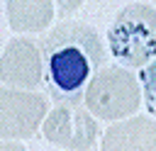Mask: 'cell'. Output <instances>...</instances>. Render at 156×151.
Masks as SVG:
<instances>
[{"label": "cell", "mask_w": 156, "mask_h": 151, "mask_svg": "<svg viewBox=\"0 0 156 151\" xmlns=\"http://www.w3.org/2000/svg\"><path fill=\"white\" fill-rule=\"evenodd\" d=\"M107 46L124 68H144L156 58V10L144 2L122 7L107 29Z\"/></svg>", "instance_id": "obj_2"}, {"label": "cell", "mask_w": 156, "mask_h": 151, "mask_svg": "<svg viewBox=\"0 0 156 151\" xmlns=\"http://www.w3.org/2000/svg\"><path fill=\"white\" fill-rule=\"evenodd\" d=\"M56 2H58V10L63 15H71V12H76L83 5V0H56Z\"/></svg>", "instance_id": "obj_10"}, {"label": "cell", "mask_w": 156, "mask_h": 151, "mask_svg": "<svg viewBox=\"0 0 156 151\" xmlns=\"http://www.w3.org/2000/svg\"><path fill=\"white\" fill-rule=\"evenodd\" d=\"M0 151H27L20 141H12V139H0Z\"/></svg>", "instance_id": "obj_11"}, {"label": "cell", "mask_w": 156, "mask_h": 151, "mask_svg": "<svg viewBox=\"0 0 156 151\" xmlns=\"http://www.w3.org/2000/svg\"><path fill=\"white\" fill-rule=\"evenodd\" d=\"M102 151H156V119L134 114L110 124L102 134Z\"/></svg>", "instance_id": "obj_7"}, {"label": "cell", "mask_w": 156, "mask_h": 151, "mask_svg": "<svg viewBox=\"0 0 156 151\" xmlns=\"http://www.w3.org/2000/svg\"><path fill=\"white\" fill-rule=\"evenodd\" d=\"M139 83H141V100L146 110L156 117V58L139 71Z\"/></svg>", "instance_id": "obj_9"}, {"label": "cell", "mask_w": 156, "mask_h": 151, "mask_svg": "<svg viewBox=\"0 0 156 151\" xmlns=\"http://www.w3.org/2000/svg\"><path fill=\"white\" fill-rule=\"evenodd\" d=\"M51 19V0H7V24L12 32H41Z\"/></svg>", "instance_id": "obj_8"}, {"label": "cell", "mask_w": 156, "mask_h": 151, "mask_svg": "<svg viewBox=\"0 0 156 151\" xmlns=\"http://www.w3.org/2000/svg\"><path fill=\"white\" fill-rule=\"evenodd\" d=\"M44 85L58 105H80L95 73L105 63L98 32L83 22H58L41 41Z\"/></svg>", "instance_id": "obj_1"}, {"label": "cell", "mask_w": 156, "mask_h": 151, "mask_svg": "<svg viewBox=\"0 0 156 151\" xmlns=\"http://www.w3.org/2000/svg\"><path fill=\"white\" fill-rule=\"evenodd\" d=\"M49 114V102L34 90L0 88V139H29Z\"/></svg>", "instance_id": "obj_4"}, {"label": "cell", "mask_w": 156, "mask_h": 151, "mask_svg": "<svg viewBox=\"0 0 156 151\" xmlns=\"http://www.w3.org/2000/svg\"><path fill=\"white\" fill-rule=\"evenodd\" d=\"M83 102L93 117L119 122L139 110L141 83L124 66H102L90 80Z\"/></svg>", "instance_id": "obj_3"}, {"label": "cell", "mask_w": 156, "mask_h": 151, "mask_svg": "<svg viewBox=\"0 0 156 151\" xmlns=\"http://www.w3.org/2000/svg\"><path fill=\"white\" fill-rule=\"evenodd\" d=\"M41 80H44L41 46L27 37L10 39L0 56V83H5L7 88L34 90Z\"/></svg>", "instance_id": "obj_6"}, {"label": "cell", "mask_w": 156, "mask_h": 151, "mask_svg": "<svg viewBox=\"0 0 156 151\" xmlns=\"http://www.w3.org/2000/svg\"><path fill=\"white\" fill-rule=\"evenodd\" d=\"M41 134L49 144L68 151H88L98 139V122L83 105H56L44 124Z\"/></svg>", "instance_id": "obj_5"}]
</instances>
